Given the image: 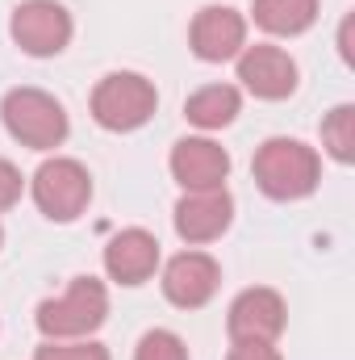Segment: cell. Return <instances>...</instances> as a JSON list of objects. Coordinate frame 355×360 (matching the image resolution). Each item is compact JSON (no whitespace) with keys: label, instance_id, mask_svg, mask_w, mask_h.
I'll return each mask as SVG.
<instances>
[{"label":"cell","instance_id":"cell-11","mask_svg":"<svg viewBox=\"0 0 355 360\" xmlns=\"http://www.w3.org/2000/svg\"><path fill=\"white\" fill-rule=\"evenodd\" d=\"M239 80H243V89L255 92L260 101H284L297 89V63L288 59V51L267 46V42L243 46V55H239Z\"/></svg>","mask_w":355,"mask_h":360},{"label":"cell","instance_id":"cell-13","mask_svg":"<svg viewBox=\"0 0 355 360\" xmlns=\"http://www.w3.org/2000/svg\"><path fill=\"white\" fill-rule=\"evenodd\" d=\"M172 176L184 184V193H192V188H226L222 180L230 176V155L213 139H180L172 147Z\"/></svg>","mask_w":355,"mask_h":360},{"label":"cell","instance_id":"cell-2","mask_svg":"<svg viewBox=\"0 0 355 360\" xmlns=\"http://www.w3.org/2000/svg\"><path fill=\"white\" fill-rule=\"evenodd\" d=\"M109 314V293L96 276H76L63 297H46L34 314L38 331L46 340H80L92 335Z\"/></svg>","mask_w":355,"mask_h":360},{"label":"cell","instance_id":"cell-19","mask_svg":"<svg viewBox=\"0 0 355 360\" xmlns=\"http://www.w3.org/2000/svg\"><path fill=\"white\" fill-rule=\"evenodd\" d=\"M17 197H21V172L8 160H0V214L8 205H17Z\"/></svg>","mask_w":355,"mask_h":360},{"label":"cell","instance_id":"cell-6","mask_svg":"<svg viewBox=\"0 0 355 360\" xmlns=\"http://www.w3.org/2000/svg\"><path fill=\"white\" fill-rule=\"evenodd\" d=\"M8 34H13V42L25 55L46 59V55L67 51V42H72V13L59 0H25V4L13 8Z\"/></svg>","mask_w":355,"mask_h":360},{"label":"cell","instance_id":"cell-3","mask_svg":"<svg viewBox=\"0 0 355 360\" xmlns=\"http://www.w3.org/2000/svg\"><path fill=\"white\" fill-rule=\"evenodd\" d=\"M0 117H4V130L34 151H55L67 139L63 105L42 89H13L0 101Z\"/></svg>","mask_w":355,"mask_h":360},{"label":"cell","instance_id":"cell-18","mask_svg":"<svg viewBox=\"0 0 355 360\" xmlns=\"http://www.w3.org/2000/svg\"><path fill=\"white\" fill-rule=\"evenodd\" d=\"M38 360H109V348L105 344H92V340H51L38 348Z\"/></svg>","mask_w":355,"mask_h":360},{"label":"cell","instance_id":"cell-14","mask_svg":"<svg viewBox=\"0 0 355 360\" xmlns=\"http://www.w3.org/2000/svg\"><path fill=\"white\" fill-rule=\"evenodd\" d=\"M239 109H243V96H239V89H230V84H209V89L192 92V96L184 101V117H188L192 126H201V130H222V126H230V122L239 117Z\"/></svg>","mask_w":355,"mask_h":360},{"label":"cell","instance_id":"cell-16","mask_svg":"<svg viewBox=\"0 0 355 360\" xmlns=\"http://www.w3.org/2000/svg\"><path fill=\"white\" fill-rule=\"evenodd\" d=\"M322 143L326 151L339 160V164H351L355 160V105H339L326 113L322 122Z\"/></svg>","mask_w":355,"mask_h":360},{"label":"cell","instance_id":"cell-8","mask_svg":"<svg viewBox=\"0 0 355 360\" xmlns=\"http://www.w3.org/2000/svg\"><path fill=\"white\" fill-rule=\"evenodd\" d=\"M288 323V310H284V297L267 285L255 289H243L234 302H230V314H226V327H230V340L243 344V340H260V344H276V335L284 331Z\"/></svg>","mask_w":355,"mask_h":360},{"label":"cell","instance_id":"cell-17","mask_svg":"<svg viewBox=\"0 0 355 360\" xmlns=\"http://www.w3.org/2000/svg\"><path fill=\"white\" fill-rule=\"evenodd\" d=\"M134 360H188V348L176 331H147L134 348Z\"/></svg>","mask_w":355,"mask_h":360},{"label":"cell","instance_id":"cell-12","mask_svg":"<svg viewBox=\"0 0 355 360\" xmlns=\"http://www.w3.org/2000/svg\"><path fill=\"white\" fill-rule=\"evenodd\" d=\"M159 269V239L142 226H130L121 235L109 239L105 248V272L117 281V285H142L151 281Z\"/></svg>","mask_w":355,"mask_h":360},{"label":"cell","instance_id":"cell-7","mask_svg":"<svg viewBox=\"0 0 355 360\" xmlns=\"http://www.w3.org/2000/svg\"><path fill=\"white\" fill-rule=\"evenodd\" d=\"M188 42H192V55L205 59V63L239 59L243 46H247V21H243V13H234L230 4H205V8L192 17Z\"/></svg>","mask_w":355,"mask_h":360},{"label":"cell","instance_id":"cell-15","mask_svg":"<svg viewBox=\"0 0 355 360\" xmlns=\"http://www.w3.org/2000/svg\"><path fill=\"white\" fill-rule=\"evenodd\" d=\"M255 25L276 34V38H293L305 34L318 21V0H255Z\"/></svg>","mask_w":355,"mask_h":360},{"label":"cell","instance_id":"cell-10","mask_svg":"<svg viewBox=\"0 0 355 360\" xmlns=\"http://www.w3.org/2000/svg\"><path fill=\"white\" fill-rule=\"evenodd\" d=\"M222 285V269L205 252H180L163 269V297L180 310H201Z\"/></svg>","mask_w":355,"mask_h":360},{"label":"cell","instance_id":"cell-9","mask_svg":"<svg viewBox=\"0 0 355 360\" xmlns=\"http://www.w3.org/2000/svg\"><path fill=\"white\" fill-rule=\"evenodd\" d=\"M234 222V197L226 188H192L176 201V231L184 243H213Z\"/></svg>","mask_w":355,"mask_h":360},{"label":"cell","instance_id":"cell-1","mask_svg":"<svg viewBox=\"0 0 355 360\" xmlns=\"http://www.w3.org/2000/svg\"><path fill=\"white\" fill-rule=\"evenodd\" d=\"M322 180V160L301 139H267L255 151V184L272 201L309 197Z\"/></svg>","mask_w":355,"mask_h":360},{"label":"cell","instance_id":"cell-5","mask_svg":"<svg viewBox=\"0 0 355 360\" xmlns=\"http://www.w3.org/2000/svg\"><path fill=\"white\" fill-rule=\"evenodd\" d=\"M34 205L51 222H76L92 201V176L80 160H46L34 172Z\"/></svg>","mask_w":355,"mask_h":360},{"label":"cell","instance_id":"cell-21","mask_svg":"<svg viewBox=\"0 0 355 360\" xmlns=\"http://www.w3.org/2000/svg\"><path fill=\"white\" fill-rule=\"evenodd\" d=\"M351 17H347V21H343V30H339V55H343V59H347V63H351L355 55H351Z\"/></svg>","mask_w":355,"mask_h":360},{"label":"cell","instance_id":"cell-20","mask_svg":"<svg viewBox=\"0 0 355 360\" xmlns=\"http://www.w3.org/2000/svg\"><path fill=\"white\" fill-rule=\"evenodd\" d=\"M226 360H284L276 352V344H260V340H243V344H234L230 348V356Z\"/></svg>","mask_w":355,"mask_h":360},{"label":"cell","instance_id":"cell-22","mask_svg":"<svg viewBox=\"0 0 355 360\" xmlns=\"http://www.w3.org/2000/svg\"><path fill=\"white\" fill-rule=\"evenodd\" d=\"M0 243H4V231H0Z\"/></svg>","mask_w":355,"mask_h":360},{"label":"cell","instance_id":"cell-4","mask_svg":"<svg viewBox=\"0 0 355 360\" xmlns=\"http://www.w3.org/2000/svg\"><path fill=\"white\" fill-rule=\"evenodd\" d=\"M155 105H159V92L138 72H109L92 89V117L105 130H117V134L147 126L151 113H155Z\"/></svg>","mask_w":355,"mask_h":360}]
</instances>
